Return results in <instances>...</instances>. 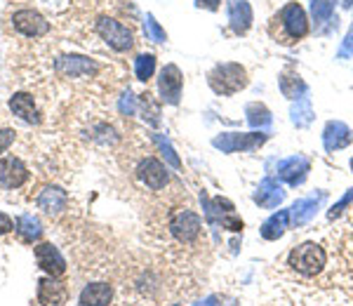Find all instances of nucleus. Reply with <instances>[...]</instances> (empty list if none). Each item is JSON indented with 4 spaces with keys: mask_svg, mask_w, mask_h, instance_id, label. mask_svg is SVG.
<instances>
[{
    "mask_svg": "<svg viewBox=\"0 0 353 306\" xmlns=\"http://www.w3.org/2000/svg\"><path fill=\"white\" fill-rule=\"evenodd\" d=\"M327 252L318 243H301L294 245L288 254V266L301 278H316L325 271Z\"/></svg>",
    "mask_w": 353,
    "mask_h": 306,
    "instance_id": "obj_1",
    "label": "nucleus"
},
{
    "mask_svg": "<svg viewBox=\"0 0 353 306\" xmlns=\"http://www.w3.org/2000/svg\"><path fill=\"white\" fill-rule=\"evenodd\" d=\"M276 26H278V31H271V33H273V38L283 45L299 41V38H304L306 33H309V21H306L304 10H301L297 3H288L281 12L273 17L271 28H276Z\"/></svg>",
    "mask_w": 353,
    "mask_h": 306,
    "instance_id": "obj_2",
    "label": "nucleus"
},
{
    "mask_svg": "<svg viewBox=\"0 0 353 306\" xmlns=\"http://www.w3.org/2000/svg\"><path fill=\"white\" fill-rule=\"evenodd\" d=\"M168 226H170V234L179 243H184V245H191V243H196L203 236V222L193 210H176L172 217H170Z\"/></svg>",
    "mask_w": 353,
    "mask_h": 306,
    "instance_id": "obj_3",
    "label": "nucleus"
},
{
    "mask_svg": "<svg viewBox=\"0 0 353 306\" xmlns=\"http://www.w3.org/2000/svg\"><path fill=\"white\" fill-rule=\"evenodd\" d=\"M210 85L217 94H233L248 85L245 69L238 64H221L210 73Z\"/></svg>",
    "mask_w": 353,
    "mask_h": 306,
    "instance_id": "obj_4",
    "label": "nucleus"
},
{
    "mask_svg": "<svg viewBox=\"0 0 353 306\" xmlns=\"http://www.w3.org/2000/svg\"><path fill=\"white\" fill-rule=\"evenodd\" d=\"M94 28L106 41V45L116 50V52H125V50L132 48V43H134L132 33H130V28H125L121 21L111 19V17H101V19H97Z\"/></svg>",
    "mask_w": 353,
    "mask_h": 306,
    "instance_id": "obj_5",
    "label": "nucleus"
},
{
    "mask_svg": "<svg viewBox=\"0 0 353 306\" xmlns=\"http://www.w3.org/2000/svg\"><path fill=\"white\" fill-rule=\"evenodd\" d=\"M12 26L26 38H41L50 31V21L36 10H19L12 14Z\"/></svg>",
    "mask_w": 353,
    "mask_h": 306,
    "instance_id": "obj_6",
    "label": "nucleus"
},
{
    "mask_svg": "<svg viewBox=\"0 0 353 306\" xmlns=\"http://www.w3.org/2000/svg\"><path fill=\"white\" fill-rule=\"evenodd\" d=\"M54 69L66 78H90V76H94L99 66H97L92 59H88V57L64 54L54 61Z\"/></svg>",
    "mask_w": 353,
    "mask_h": 306,
    "instance_id": "obj_7",
    "label": "nucleus"
},
{
    "mask_svg": "<svg viewBox=\"0 0 353 306\" xmlns=\"http://www.w3.org/2000/svg\"><path fill=\"white\" fill-rule=\"evenodd\" d=\"M33 254H36L38 266H41L48 276H52V278H61V276L66 274L64 257H61V252L57 250L52 243H41V245H36Z\"/></svg>",
    "mask_w": 353,
    "mask_h": 306,
    "instance_id": "obj_8",
    "label": "nucleus"
},
{
    "mask_svg": "<svg viewBox=\"0 0 353 306\" xmlns=\"http://www.w3.org/2000/svg\"><path fill=\"white\" fill-rule=\"evenodd\" d=\"M137 177L141 179V184H146L151 191H161L168 186L170 181V174L165 165L158 158H144V161L139 163V167H137Z\"/></svg>",
    "mask_w": 353,
    "mask_h": 306,
    "instance_id": "obj_9",
    "label": "nucleus"
},
{
    "mask_svg": "<svg viewBox=\"0 0 353 306\" xmlns=\"http://www.w3.org/2000/svg\"><path fill=\"white\" fill-rule=\"evenodd\" d=\"M26 179H28V170L19 158L8 156L0 161V184L5 189H19Z\"/></svg>",
    "mask_w": 353,
    "mask_h": 306,
    "instance_id": "obj_10",
    "label": "nucleus"
},
{
    "mask_svg": "<svg viewBox=\"0 0 353 306\" xmlns=\"http://www.w3.org/2000/svg\"><path fill=\"white\" fill-rule=\"evenodd\" d=\"M36 205L41 207L45 214H59V212H64L68 205V196L59 186H45L36 198Z\"/></svg>",
    "mask_w": 353,
    "mask_h": 306,
    "instance_id": "obj_11",
    "label": "nucleus"
},
{
    "mask_svg": "<svg viewBox=\"0 0 353 306\" xmlns=\"http://www.w3.org/2000/svg\"><path fill=\"white\" fill-rule=\"evenodd\" d=\"M10 109H12L14 116H19L24 123H31V125H38L41 123V111L36 109V101L28 92H17L10 99Z\"/></svg>",
    "mask_w": 353,
    "mask_h": 306,
    "instance_id": "obj_12",
    "label": "nucleus"
},
{
    "mask_svg": "<svg viewBox=\"0 0 353 306\" xmlns=\"http://www.w3.org/2000/svg\"><path fill=\"white\" fill-rule=\"evenodd\" d=\"M161 94H163V101H168V104H176V101H179L181 73L174 64L165 66L161 73Z\"/></svg>",
    "mask_w": 353,
    "mask_h": 306,
    "instance_id": "obj_13",
    "label": "nucleus"
},
{
    "mask_svg": "<svg viewBox=\"0 0 353 306\" xmlns=\"http://www.w3.org/2000/svg\"><path fill=\"white\" fill-rule=\"evenodd\" d=\"M38 302L43 306H64L66 304V287L57 283L52 276L38 283Z\"/></svg>",
    "mask_w": 353,
    "mask_h": 306,
    "instance_id": "obj_14",
    "label": "nucleus"
},
{
    "mask_svg": "<svg viewBox=\"0 0 353 306\" xmlns=\"http://www.w3.org/2000/svg\"><path fill=\"white\" fill-rule=\"evenodd\" d=\"M113 290L109 283H90L81 292V306H109Z\"/></svg>",
    "mask_w": 353,
    "mask_h": 306,
    "instance_id": "obj_15",
    "label": "nucleus"
},
{
    "mask_svg": "<svg viewBox=\"0 0 353 306\" xmlns=\"http://www.w3.org/2000/svg\"><path fill=\"white\" fill-rule=\"evenodd\" d=\"M14 231L19 234V238L24 243H33V241H38V238L43 236V224H41V219L38 217H33V214H21L19 219H17V224H14Z\"/></svg>",
    "mask_w": 353,
    "mask_h": 306,
    "instance_id": "obj_16",
    "label": "nucleus"
},
{
    "mask_svg": "<svg viewBox=\"0 0 353 306\" xmlns=\"http://www.w3.org/2000/svg\"><path fill=\"white\" fill-rule=\"evenodd\" d=\"M153 69H156V57L153 54L137 57L134 71H137V78H139V81H149V78L153 76Z\"/></svg>",
    "mask_w": 353,
    "mask_h": 306,
    "instance_id": "obj_17",
    "label": "nucleus"
},
{
    "mask_svg": "<svg viewBox=\"0 0 353 306\" xmlns=\"http://www.w3.org/2000/svg\"><path fill=\"white\" fill-rule=\"evenodd\" d=\"M146 31L151 33V38H153V41H156V43H163V41H165V33H163V28L158 26V21L153 19L151 14L146 17Z\"/></svg>",
    "mask_w": 353,
    "mask_h": 306,
    "instance_id": "obj_18",
    "label": "nucleus"
},
{
    "mask_svg": "<svg viewBox=\"0 0 353 306\" xmlns=\"http://www.w3.org/2000/svg\"><path fill=\"white\" fill-rule=\"evenodd\" d=\"M12 141H14V130H0V153L3 151H8L10 146H12Z\"/></svg>",
    "mask_w": 353,
    "mask_h": 306,
    "instance_id": "obj_19",
    "label": "nucleus"
},
{
    "mask_svg": "<svg viewBox=\"0 0 353 306\" xmlns=\"http://www.w3.org/2000/svg\"><path fill=\"white\" fill-rule=\"evenodd\" d=\"M10 231H14V222L5 212H0V236L10 234Z\"/></svg>",
    "mask_w": 353,
    "mask_h": 306,
    "instance_id": "obj_20",
    "label": "nucleus"
},
{
    "mask_svg": "<svg viewBox=\"0 0 353 306\" xmlns=\"http://www.w3.org/2000/svg\"><path fill=\"white\" fill-rule=\"evenodd\" d=\"M170 306H181V304H170Z\"/></svg>",
    "mask_w": 353,
    "mask_h": 306,
    "instance_id": "obj_21",
    "label": "nucleus"
},
{
    "mask_svg": "<svg viewBox=\"0 0 353 306\" xmlns=\"http://www.w3.org/2000/svg\"><path fill=\"white\" fill-rule=\"evenodd\" d=\"M351 167H353V161H351Z\"/></svg>",
    "mask_w": 353,
    "mask_h": 306,
    "instance_id": "obj_22",
    "label": "nucleus"
}]
</instances>
